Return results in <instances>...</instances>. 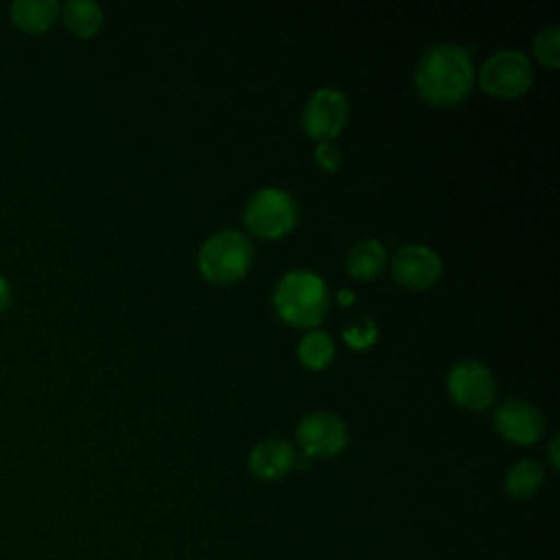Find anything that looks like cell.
Listing matches in <instances>:
<instances>
[{"mask_svg": "<svg viewBox=\"0 0 560 560\" xmlns=\"http://www.w3.org/2000/svg\"><path fill=\"white\" fill-rule=\"evenodd\" d=\"M446 387L457 405L479 411L494 400L497 381L486 363L477 359H462L448 370Z\"/></svg>", "mask_w": 560, "mask_h": 560, "instance_id": "8992f818", "label": "cell"}, {"mask_svg": "<svg viewBox=\"0 0 560 560\" xmlns=\"http://www.w3.org/2000/svg\"><path fill=\"white\" fill-rule=\"evenodd\" d=\"M494 427L514 444H534L545 431V418L536 405L523 398H510L497 407Z\"/></svg>", "mask_w": 560, "mask_h": 560, "instance_id": "9c48e42d", "label": "cell"}, {"mask_svg": "<svg viewBox=\"0 0 560 560\" xmlns=\"http://www.w3.org/2000/svg\"><path fill=\"white\" fill-rule=\"evenodd\" d=\"M7 302H9V284H7V280L0 276V311L7 306Z\"/></svg>", "mask_w": 560, "mask_h": 560, "instance_id": "44dd1931", "label": "cell"}, {"mask_svg": "<svg viewBox=\"0 0 560 560\" xmlns=\"http://www.w3.org/2000/svg\"><path fill=\"white\" fill-rule=\"evenodd\" d=\"M298 219V203L284 190L276 186H265L256 190L243 210V221L249 232L260 238L284 236Z\"/></svg>", "mask_w": 560, "mask_h": 560, "instance_id": "277c9868", "label": "cell"}, {"mask_svg": "<svg viewBox=\"0 0 560 560\" xmlns=\"http://www.w3.org/2000/svg\"><path fill=\"white\" fill-rule=\"evenodd\" d=\"M278 315L293 326H315L328 308V289L319 273L308 269L287 271L273 291Z\"/></svg>", "mask_w": 560, "mask_h": 560, "instance_id": "7a4b0ae2", "label": "cell"}, {"mask_svg": "<svg viewBox=\"0 0 560 560\" xmlns=\"http://www.w3.org/2000/svg\"><path fill=\"white\" fill-rule=\"evenodd\" d=\"M11 15L18 26L26 31H44L57 18L55 0H18L11 7Z\"/></svg>", "mask_w": 560, "mask_h": 560, "instance_id": "4fadbf2b", "label": "cell"}, {"mask_svg": "<svg viewBox=\"0 0 560 560\" xmlns=\"http://www.w3.org/2000/svg\"><path fill=\"white\" fill-rule=\"evenodd\" d=\"M542 479H545V472L538 462L521 459L508 470L505 490L516 499H527L540 488Z\"/></svg>", "mask_w": 560, "mask_h": 560, "instance_id": "9a60e30c", "label": "cell"}, {"mask_svg": "<svg viewBox=\"0 0 560 560\" xmlns=\"http://www.w3.org/2000/svg\"><path fill=\"white\" fill-rule=\"evenodd\" d=\"M63 20L68 28L79 37H90L103 22V11L92 0H70L63 4Z\"/></svg>", "mask_w": 560, "mask_h": 560, "instance_id": "5bb4252c", "label": "cell"}, {"mask_svg": "<svg viewBox=\"0 0 560 560\" xmlns=\"http://www.w3.org/2000/svg\"><path fill=\"white\" fill-rule=\"evenodd\" d=\"M376 335H378L376 324H374V319H370V317L354 319V322L346 324L343 330H341L343 341H346L350 348H354V350H365V348H370V346L376 341Z\"/></svg>", "mask_w": 560, "mask_h": 560, "instance_id": "ac0fdd59", "label": "cell"}, {"mask_svg": "<svg viewBox=\"0 0 560 560\" xmlns=\"http://www.w3.org/2000/svg\"><path fill=\"white\" fill-rule=\"evenodd\" d=\"M315 162L324 168V171H335L341 164V151L335 142L330 140H322L315 147Z\"/></svg>", "mask_w": 560, "mask_h": 560, "instance_id": "d6986e66", "label": "cell"}, {"mask_svg": "<svg viewBox=\"0 0 560 560\" xmlns=\"http://www.w3.org/2000/svg\"><path fill=\"white\" fill-rule=\"evenodd\" d=\"M252 258V243L243 232L219 230L199 247V271L210 282L230 284L247 273Z\"/></svg>", "mask_w": 560, "mask_h": 560, "instance_id": "3957f363", "label": "cell"}, {"mask_svg": "<svg viewBox=\"0 0 560 560\" xmlns=\"http://www.w3.org/2000/svg\"><path fill=\"white\" fill-rule=\"evenodd\" d=\"M416 88L433 105L459 103L472 85V61L457 44H435L416 63Z\"/></svg>", "mask_w": 560, "mask_h": 560, "instance_id": "6da1fadb", "label": "cell"}, {"mask_svg": "<svg viewBox=\"0 0 560 560\" xmlns=\"http://www.w3.org/2000/svg\"><path fill=\"white\" fill-rule=\"evenodd\" d=\"M295 438L306 455L330 457L346 448L348 427L332 411H313L300 420Z\"/></svg>", "mask_w": 560, "mask_h": 560, "instance_id": "ba28073f", "label": "cell"}, {"mask_svg": "<svg viewBox=\"0 0 560 560\" xmlns=\"http://www.w3.org/2000/svg\"><path fill=\"white\" fill-rule=\"evenodd\" d=\"M534 52L545 66H549V68L560 66V28H558V24H547L536 33Z\"/></svg>", "mask_w": 560, "mask_h": 560, "instance_id": "e0dca14e", "label": "cell"}, {"mask_svg": "<svg viewBox=\"0 0 560 560\" xmlns=\"http://www.w3.org/2000/svg\"><path fill=\"white\" fill-rule=\"evenodd\" d=\"M549 459H551V466L553 468H558V435H553L551 438V442H549Z\"/></svg>", "mask_w": 560, "mask_h": 560, "instance_id": "ffe728a7", "label": "cell"}, {"mask_svg": "<svg viewBox=\"0 0 560 560\" xmlns=\"http://www.w3.org/2000/svg\"><path fill=\"white\" fill-rule=\"evenodd\" d=\"M532 61L516 48L497 50L479 70V83L494 96H518L532 85Z\"/></svg>", "mask_w": 560, "mask_h": 560, "instance_id": "5b68a950", "label": "cell"}, {"mask_svg": "<svg viewBox=\"0 0 560 560\" xmlns=\"http://www.w3.org/2000/svg\"><path fill=\"white\" fill-rule=\"evenodd\" d=\"M348 120V98L335 88L315 90L302 112L304 131L315 140L335 138Z\"/></svg>", "mask_w": 560, "mask_h": 560, "instance_id": "52a82bcc", "label": "cell"}, {"mask_svg": "<svg viewBox=\"0 0 560 560\" xmlns=\"http://www.w3.org/2000/svg\"><path fill=\"white\" fill-rule=\"evenodd\" d=\"M293 464H295V451L282 438H267L258 442L249 453V468L254 477L265 481L284 477Z\"/></svg>", "mask_w": 560, "mask_h": 560, "instance_id": "8fae6325", "label": "cell"}, {"mask_svg": "<svg viewBox=\"0 0 560 560\" xmlns=\"http://www.w3.org/2000/svg\"><path fill=\"white\" fill-rule=\"evenodd\" d=\"M394 278L409 289H427L442 273V258L427 245L411 243L400 247L392 260Z\"/></svg>", "mask_w": 560, "mask_h": 560, "instance_id": "30bf717a", "label": "cell"}, {"mask_svg": "<svg viewBox=\"0 0 560 560\" xmlns=\"http://www.w3.org/2000/svg\"><path fill=\"white\" fill-rule=\"evenodd\" d=\"M385 262H387V252H385L383 243L376 238L359 241L348 252V258H346V267H348L350 276H354L357 280L376 278L383 271Z\"/></svg>", "mask_w": 560, "mask_h": 560, "instance_id": "7c38bea8", "label": "cell"}, {"mask_svg": "<svg viewBox=\"0 0 560 560\" xmlns=\"http://www.w3.org/2000/svg\"><path fill=\"white\" fill-rule=\"evenodd\" d=\"M335 354V346L328 332L308 330L298 343V357L308 370H322L330 363Z\"/></svg>", "mask_w": 560, "mask_h": 560, "instance_id": "2e32d148", "label": "cell"}, {"mask_svg": "<svg viewBox=\"0 0 560 560\" xmlns=\"http://www.w3.org/2000/svg\"><path fill=\"white\" fill-rule=\"evenodd\" d=\"M337 300H339V304H352L354 302V293L350 289H341L337 293Z\"/></svg>", "mask_w": 560, "mask_h": 560, "instance_id": "7402d4cb", "label": "cell"}]
</instances>
